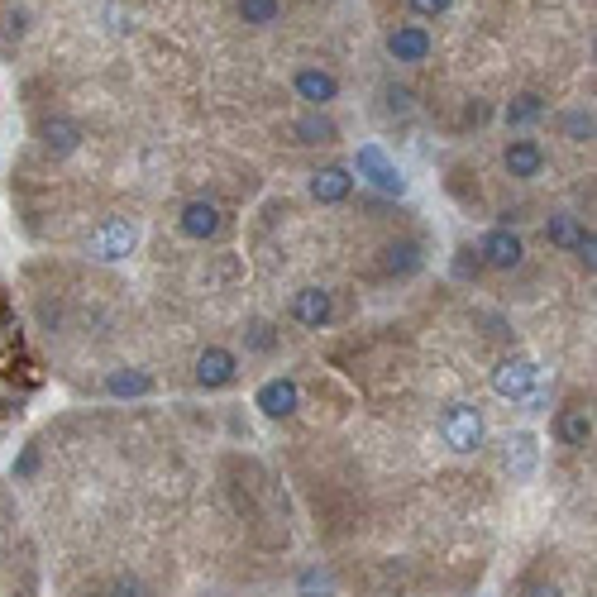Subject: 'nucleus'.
Returning <instances> with one entry per match:
<instances>
[{
    "label": "nucleus",
    "mask_w": 597,
    "mask_h": 597,
    "mask_svg": "<svg viewBox=\"0 0 597 597\" xmlns=\"http://www.w3.org/2000/svg\"><path fill=\"white\" fill-rule=\"evenodd\" d=\"M134 249H139V225L129 215H106L91 230V244H86V254L96 258V263H125Z\"/></svg>",
    "instance_id": "1"
},
{
    "label": "nucleus",
    "mask_w": 597,
    "mask_h": 597,
    "mask_svg": "<svg viewBox=\"0 0 597 597\" xmlns=\"http://www.w3.org/2000/svg\"><path fill=\"white\" fill-rule=\"evenodd\" d=\"M440 440H445L454 454H473V449H483V416H478V406L449 402L445 411H440Z\"/></svg>",
    "instance_id": "2"
},
{
    "label": "nucleus",
    "mask_w": 597,
    "mask_h": 597,
    "mask_svg": "<svg viewBox=\"0 0 597 597\" xmlns=\"http://www.w3.org/2000/svg\"><path fill=\"white\" fill-rule=\"evenodd\" d=\"M540 363L526 359V354H512V359H502L492 368V392L497 397H507V402H526L531 392H540Z\"/></svg>",
    "instance_id": "3"
},
{
    "label": "nucleus",
    "mask_w": 597,
    "mask_h": 597,
    "mask_svg": "<svg viewBox=\"0 0 597 597\" xmlns=\"http://www.w3.org/2000/svg\"><path fill=\"white\" fill-rule=\"evenodd\" d=\"M354 172H359V177L368 182V187H373V192H383V196H402V192H406L402 168H397V163L387 158L383 144H363L359 158H354Z\"/></svg>",
    "instance_id": "4"
},
{
    "label": "nucleus",
    "mask_w": 597,
    "mask_h": 597,
    "mask_svg": "<svg viewBox=\"0 0 597 597\" xmlns=\"http://www.w3.org/2000/svg\"><path fill=\"white\" fill-rule=\"evenodd\" d=\"M254 406L263 416H273V421H287L301 406V387L292 383V378H268V383L254 392Z\"/></svg>",
    "instance_id": "5"
},
{
    "label": "nucleus",
    "mask_w": 597,
    "mask_h": 597,
    "mask_svg": "<svg viewBox=\"0 0 597 597\" xmlns=\"http://www.w3.org/2000/svg\"><path fill=\"white\" fill-rule=\"evenodd\" d=\"M239 373V359L230 354V349H220V344H211L201 359H196V383L206 387V392H215V387H230Z\"/></svg>",
    "instance_id": "6"
},
{
    "label": "nucleus",
    "mask_w": 597,
    "mask_h": 597,
    "mask_svg": "<svg viewBox=\"0 0 597 597\" xmlns=\"http://www.w3.org/2000/svg\"><path fill=\"white\" fill-rule=\"evenodd\" d=\"M387 53H392L397 63H426L430 58V29L426 24H397V29L387 34Z\"/></svg>",
    "instance_id": "7"
},
{
    "label": "nucleus",
    "mask_w": 597,
    "mask_h": 597,
    "mask_svg": "<svg viewBox=\"0 0 597 597\" xmlns=\"http://www.w3.org/2000/svg\"><path fill=\"white\" fill-rule=\"evenodd\" d=\"M535 469H540V440H535L531 430L507 435V473H512L516 483H531Z\"/></svg>",
    "instance_id": "8"
},
{
    "label": "nucleus",
    "mask_w": 597,
    "mask_h": 597,
    "mask_svg": "<svg viewBox=\"0 0 597 597\" xmlns=\"http://www.w3.org/2000/svg\"><path fill=\"white\" fill-rule=\"evenodd\" d=\"M478 254H483V263H488V268L512 273L516 263L526 258V249H521V235H512V230H488V235H483V244H478Z\"/></svg>",
    "instance_id": "9"
},
{
    "label": "nucleus",
    "mask_w": 597,
    "mask_h": 597,
    "mask_svg": "<svg viewBox=\"0 0 597 597\" xmlns=\"http://www.w3.org/2000/svg\"><path fill=\"white\" fill-rule=\"evenodd\" d=\"M330 316H335V301H330V292H325V287H301L297 297H292V320H297V325H306V330L330 325Z\"/></svg>",
    "instance_id": "10"
},
{
    "label": "nucleus",
    "mask_w": 597,
    "mask_h": 597,
    "mask_svg": "<svg viewBox=\"0 0 597 597\" xmlns=\"http://www.w3.org/2000/svg\"><path fill=\"white\" fill-rule=\"evenodd\" d=\"M177 225H182L187 239H215L225 220H220V206H215V201H187L182 215H177Z\"/></svg>",
    "instance_id": "11"
},
{
    "label": "nucleus",
    "mask_w": 597,
    "mask_h": 597,
    "mask_svg": "<svg viewBox=\"0 0 597 597\" xmlns=\"http://www.w3.org/2000/svg\"><path fill=\"white\" fill-rule=\"evenodd\" d=\"M502 163H507V172H512V177L531 182V177H540V172H545V149H540L535 139H512V144H507V153H502Z\"/></svg>",
    "instance_id": "12"
},
{
    "label": "nucleus",
    "mask_w": 597,
    "mask_h": 597,
    "mask_svg": "<svg viewBox=\"0 0 597 597\" xmlns=\"http://www.w3.org/2000/svg\"><path fill=\"white\" fill-rule=\"evenodd\" d=\"M349 192H354V172L349 168H320L316 177H311V196H316L320 206H340V201H349Z\"/></svg>",
    "instance_id": "13"
},
{
    "label": "nucleus",
    "mask_w": 597,
    "mask_h": 597,
    "mask_svg": "<svg viewBox=\"0 0 597 597\" xmlns=\"http://www.w3.org/2000/svg\"><path fill=\"white\" fill-rule=\"evenodd\" d=\"M301 101H311V106H330L335 96H340V82L330 77V72H320V67H301L297 77H292Z\"/></svg>",
    "instance_id": "14"
},
{
    "label": "nucleus",
    "mask_w": 597,
    "mask_h": 597,
    "mask_svg": "<svg viewBox=\"0 0 597 597\" xmlns=\"http://www.w3.org/2000/svg\"><path fill=\"white\" fill-rule=\"evenodd\" d=\"M559 440L569 449L593 445V411H588V406H564V411H559Z\"/></svg>",
    "instance_id": "15"
},
{
    "label": "nucleus",
    "mask_w": 597,
    "mask_h": 597,
    "mask_svg": "<svg viewBox=\"0 0 597 597\" xmlns=\"http://www.w3.org/2000/svg\"><path fill=\"white\" fill-rule=\"evenodd\" d=\"M421 268V244L416 239H392L383 249V273L387 278H411Z\"/></svg>",
    "instance_id": "16"
},
{
    "label": "nucleus",
    "mask_w": 597,
    "mask_h": 597,
    "mask_svg": "<svg viewBox=\"0 0 597 597\" xmlns=\"http://www.w3.org/2000/svg\"><path fill=\"white\" fill-rule=\"evenodd\" d=\"M39 139H43V149H48V153H58V158H63V153H72L77 144H82V125L58 115V120H43V125H39Z\"/></svg>",
    "instance_id": "17"
},
{
    "label": "nucleus",
    "mask_w": 597,
    "mask_h": 597,
    "mask_svg": "<svg viewBox=\"0 0 597 597\" xmlns=\"http://www.w3.org/2000/svg\"><path fill=\"white\" fill-rule=\"evenodd\" d=\"M106 392L110 397H149L153 392V378L144 368H115L106 378Z\"/></svg>",
    "instance_id": "18"
},
{
    "label": "nucleus",
    "mask_w": 597,
    "mask_h": 597,
    "mask_svg": "<svg viewBox=\"0 0 597 597\" xmlns=\"http://www.w3.org/2000/svg\"><path fill=\"white\" fill-rule=\"evenodd\" d=\"M583 235H588V230H583V220L569 215V211H559V215L545 220V239H550L555 249H578V239H583Z\"/></svg>",
    "instance_id": "19"
},
{
    "label": "nucleus",
    "mask_w": 597,
    "mask_h": 597,
    "mask_svg": "<svg viewBox=\"0 0 597 597\" xmlns=\"http://www.w3.org/2000/svg\"><path fill=\"white\" fill-rule=\"evenodd\" d=\"M540 115H545V101H540L535 91H521V96H512V101H507V125H516V129L535 125Z\"/></svg>",
    "instance_id": "20"
},
{
    "label": "nucleus",
    "mask_w": 597,
    "mask_h": 597,
    "mask_svg": "<svg viewBox=\"0 0 597 597\" xmlns=\"http://www.w3.org/2000/svg\"><path fill=\"white\" fill-rule=\"evenodd\" d=\"M235 10H239V20L244 24H258V29H263V24H278L282 0H239Z\"/></svg>",
    "instance_id": "21"
},
{
    "label": "nucleus",
    "mask_w": 597,
    "mask_h": 597,
    "mask_svg": "<svg viewBox=\"0 0 597 597\" xmlns=\"http://www.w3.org/2000/svg\"><path fill=\"white\" fill-rule=\"evenodd\" d=\"M292 134H297V144H330V139H335V125L320 120V115H306V120L292 125Z\"/></svg>",
    "instance_id": "22"
},
{
    "label": "nucleus",
    "mask_w": 597,
    "mask_h": 597,
    "mask_svg": "<svg viewBox=\"0 0 597 597\" xmlns=\"http://www.w3.org/2000/svg\"><path fill=\"white\" fill-rule=\"evenodd\" d=\"M564 134H569L574 144L593 139V115H588V110H574V115H564Z\"/></svg>",
    "instance_id": "23"
},
{
    "label": "nucleus",
    "mask_w": 597,
    "mask_h": 597,
    "mask_svg": "<svg viewBox=\"0 0 597 597\" xmlns=\"http://www.w3.org/2000/svg\"><path fill=\"white\" fill-rule=\"evenodd\" d=\"M406 5H411V15H421V20H440L454 0H406Z\"/></svg>",
    "instance_id": "24"
},
{
    "label": "nucleus",
    "mask_w": 597,
    "mask_h": 597,
    "mask_svg": "<svg viewBox=\"0 0 597 597\" xmlns=\"http://www.w3.org/2000/svg\"><path fill=\"white\" fill-rule=\"evenodd\" d=\"M249 344H254V349H273V344H278V335H273V325H263V320H254V330H249Z\"/></svg>",
    "instance_id": "25"
},
{
    "label": "nucleus",
    "mask_w": 597,
    "mask_h": 597,
    "mask_svg": "<svg viewBox=\"0 0 597 597\" xmlns=\"http://www.w3.org/2000/svg\"><path fill=\"white\" fill-rule=\"evenodd\" d=\"M578 258H583V268H588V273H593L597 268V239H593V230H588V235L578 239V249H574Z\"/></svg>",
    "instance_id": "26"
},
{
    "label": "nucleus",
    "mask_w": 597,
    "mask_h": 597,
    "mask_svg": "<svg viewBox=\"0 0 597 597\" xmlns=\"http://www.w3.org/2000/svg\"><path fill=\"white\" fill-rule=\"evenodd\" d=\"M411 106V91L406 86H387V110H406Z\"/></svg>",
    "instance_id": "27"
},
{
    "label": "nucleus",
    "mask_w": 597,
    "mask_h": 597,
    "mask_svg": "<svg viewBox=\"0 0 597 597\" xmlns=\"http://www.w3.org/2000/svg\"><path fill=\"white\" fill-rule=\"evenodd\" d=\"M34 464H39V454H34V449H24V459H20V473H34Z\"/></svg>",
    "instance_id": "28"
},
{
    "label": "nucleus",
    "mask_w": 597,
    "mask_h": 597,
    "mask_svg": "<svg viewBox=\"0 0 597 597\" xmlns=\"http://www.w3.org/2000/svg\"><path fill=\"white\" fill-rule=\"evenodd\" d=\"M531 597H555V588H550V593H545V588H535V593Z\"/></svg>",
    "instance_id": "29"
}]
</instances>
